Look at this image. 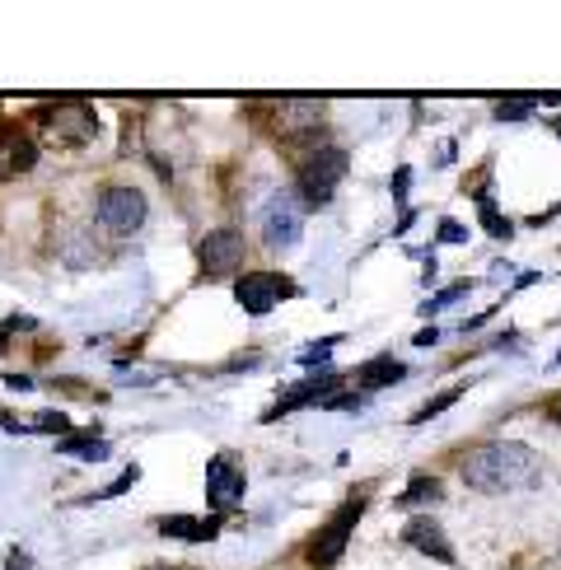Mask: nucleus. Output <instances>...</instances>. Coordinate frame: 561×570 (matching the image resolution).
Returning a JSON list of instances; mask_svg holds the SVG:
<instances>
[{
	"instance_id": "1",
	"label": "nucleus",
	"mask_w": 561,
	"mask_h": 570,
	"mask_svg": "<svg viewBox=\"0 0 561 570\" xmlns=\"http://www.w3.org/2000/svg\"><path fill=\"white\" fill-rule=\"evenodd\" d=\"M459 478H463V487H473L482 495H510V491H524L543 478V459L520 440H491L463 459Z\"/></svg>"
},
{
	"instance_id": "2",
	"label": "nucleus",
	"mask_w": 561,
	"mask_h": 570,
	"mask_svg": "<svg viewBox=\"0 0 561 570\" xmlns=\"http://www.w3.org/2000/svg\"><path fill=\"white\" fill-rule=\"evenodd\" d=\"M33 127L47 146H85V140L99 131V117L85 99H57L33 112Z\"/></svg>"
},
{
	"instance_id": "3",
	"label": "nucleus",
	"mask_w": 561,
	"mask_h": 570,
	"mask_svg": "<svg viewBox=\"0 0 561 570\" xmlns=\"http://www.w3.org/2000/svg\"><path fill=\"white\" fill-rule=\"evenodd\" d=\"M94 220H99L104 234L112 239H131V234L146 225V193L140 187H104L99 202H94Z\"/></svg>"
},
{
	"instance_id": "4",
	"label": "nucleus",
	"mask_w": 561,
	"mask_h": 570,
	"mask_svg": "<svg viewBox=\"0 0 561 570\" xmlns=\"http://www.w3.org/2000/svg\"><path fill=\"white\" fill-rule=\"evenodd\" d=\"M346 150H337V146H318L309 159H304V169H299V187L295 193L304 197V206H327L333 202V193L342 187V178H346Z\"/></svg>"
},
{
	"instance_id": "5",
	"label": "nucleus",
	"mask_w": 561,
	"mask_h": 570,
	"mask_svg": "<svg viewBox=\"0 0 561 570\" xmlns=\"http://www.w3.org/2000/svg\"><path fill=\"white\" fill-rule=\"evenodd\" d=\"M304 197L295 193V187H280V193H272L267 197V206H263V239H267V248H295L299 239H304Z\"/></svg>"
},
{
	"instance_id": "6",
	"label": "nucleus",
	"mask_w": 561,
	"mask_h": 570,
	"mask_svg": "<svg viewBox=\"0 0 561 570\" xmlns=\"http://www.w3.org/2000/svg\"><path fill=\"white\" fill-rule=\"evenodd\" d=\"M361 514H365V495H356V501H346L327 524L309 538V566L327 570V566H337L342 552H346V542H351V529L361 524Z\"/></svg>"
},
{
	"instance_id": "7",
	"label": "nucleus",
	"mask_w": 561,
	"mask_h": 570,
	"mask_svg": "<svg viewBox=\"0 0 561 570\" xmlns=\"http://www.w3.org/2000/svg\"><path fill=\"white\" fill-rule=\"evenodd\" d=\"M244 234L239 229H229V225H220V229H210L206 239L197 244V263H201V276L206 281H220V276H234L244 267Z\"/></svg>"
},
{
	"instance_id": "8",
	"label": "nucleus",
	"mask_w": 561,
	"mask_h": 570,
	"mask_svg": "<svg viewBox=\"0 0 561 570\" xmlns=\"http://www.w3.org/2000/svg\"><path fill=\"white\" fill-rule=\"evenodd\" d=\"M291 295H299V291H295V281L280 276V272H248V276H239V285H234V299H239L244 314H253V318L272 314V308Z\"/></svg>"
},
{
	"instance_id": "9",
	"label": "nucleus",
	"mask_w": 561,
	"mask_h": 570,
	"mask_svg": "<svg viewBox=\"0 0 561 570\" xmlns=\"http://www.w3.org/2000/svg\"><path fill=\"white\" fill-rule=\"evenodd\" d=\"M244 463L234 459V454H216L206 463V505L210 510H229V505H239L244 501Z\"/></svg>"
},
{
	"instance_id": "10",
	"label": "nucleus",
	"mask_w": 561,
	"mask_h": 570,
	"mask_svg": "<svg viewBox=\"0 0 561 570\" xmlns=\"http://www.w3.org/2000/svg\"><path fill=\"white\" fill-rule=\"evenodd\" d=\"M33 164H38V140L14 122H0V183L29 174Z\"/></svg>"
},
{
	"instance_id": "11",
	"label": "nucleus",
	"mask_w": 561,
	"mask_h": 570,
	"mask_svg": "<svg viewBox=\"0 0 561 570\" xmlns=\"http://www.w3.org/2000/svg\"><path fill=\"white\" fill-rule=\"evenodd\" d=\"M403 542H407V548H416L421 557L444 561V566H454V561H459V557H454V548H450V538H444V529L435 524L431 514H416L412 524L403 529Z\"/></svg>"
},
{
	"instance_id": "12",
	"label": "nucleus",
	"mask_w": 561,
	"mask_h": 570,
	"mask_svg": "<svg viewBox=\"0 0 561 570\" xmlns=\"http://www.w3.org/2000/svg\"><path fill=\"white\" fill-rule=\"evenodd\" d=\"M164 538H183V542H210L220 533V519H193V514H169L159 519Z\"/></svg>"
},
{
	"instance_id": "13",
	"label": "nucleus",
	"mask_w": 561,
	"mask_h": 570,
	"mask_svg": "<svg viewBox=\"0 0 561 570\" xmlns=\"http://www.w3.org/2000/svg\"><path fill=\"white\" fill-rule=\"evenodd\" d=\"M403 374H407V365H403V361H388V355H380V361H370V365L356 374V389H361V393H380V389L397 384Z\"/></svg>"
},
{
	"instance_id": "14",
	"label": "nucleus",
	"mask_w": 561,
	"mask_h": 570,
	"mask_svg": "<svg viewBox=\"0 0 561 570\" xmlns=\"http://www.w3.org/2000/svg\"><path fill=\"white\" fill-rule=\"evenodd\" d=\"M57 449H61V454H76V459H85V463H104V459H108V440H99V431L66 435Z\"/></svg>"
},
{
	"instance_id": "15",
	"label": "nucleus",
	"mask_w": 561,
	"mask_h": 570,
	"mask_svg": "<svg viewBox=\"0 0 561 570\" xmlns=\"http://www.w3.org/2000/svg\"><path fill=\"white\" fill-rule=\"evenodd\" d=\"M333 351H337V337H323V342H314V346H304L295 361H299L304 370H327V365H333Z\"/></svg>"
},
{
	"instance_id": "16",
	"label": "nucleus",
	"mask_w": 561,
	"mask_h": 570,
	"mask_svg": "<svg viewBox=\"0 0 561 570\" xmlns=\"http://www.w3.org/2000/svg\"><path fill=\"white\" fill-rule=\"evenodd\" d=\"M468 291H473V281H459V285H450V291H440V295H431L426 304H421V314H426V318H431V314H440V308H450L454 299H463Z\"/></svg>"
},
{
	"instance_id": "17",
	"label": "nucleus",
	"mask_w": 561,
	"mask_h": 570,
	"mask_svg": "<svg viewBox=\"0 0 561 570\" xmlns=\"http://www.w3.org/2000/svg\"><path fill=\"white\" fill-rule=\"evenodd\" d=\"M435 495H440V482L435 478H416L403 495H397V505H416V501H435Z\"/></svg>"
},
{
	"instance_id": "18",
	"label": "nucleus",
	"mask_w": 561,
	"mask_h": 570,
	"mask_svg": "<svg viewBox=\"0 0 561 570\" xmlns=\"http://www.w3.org/2000/svg\"><path fill=\"white\" fill-rule=\"evenodd\" d=\"M29 425H33V431H42V435H66L70 416L66 412H38V416H29Z\"/></svg>"
},
{
	"instance_id": "19",
	"label": "nucleus",
	"mask_w": 561,
	"mask_h": 570,
	"mask_svg": "<svg viewBox=\"0 0 561 570\" xmlns=\"http://www.w3.org/2000/svg\"><path fill=\"white\" fill-rule=\"evenodd\" d=\"M482 229L491 234V239H510V220L501 216V210L496 206H491L486 197H482Z\"/></svg>"
},
{
	"instance_id": "20",
	"label": "nucleus",
	"mask_w": 561,
	"mask_h": 570,
	"mask_svg": "<svg viewBox=\"0 0 561 570\" xmlns=\"http://www.w3.org/2000/svg\"><path fill=\"white\" fill-rule=\"evenodd\" d=\"M533 108H538V99L520 94V99H510V104H496V117H501V122H520V117H529Z\"/></svg>"
},
{
	"instance_id": "21",
	"label": "nucleus",
	"mask_w": 561,
	"mask_h": 570,
	"mask_svg": "<svg viewBox=\"0 0 561 570\" xmlns=\"http://www.w3.org/2000/svg\"><path fill=\"white\" fill-rule=\"evenodd\" d=\"M454 397H463V389H450V393H440L435 402H426V407H421V412L412 416V425H421V421H431V416H440L444 407H454Z\"/></svg>"
},
{
	"instance_id": "22",
	"label": "nucleus",
	"mask_w": 561,
	"mask_h": 570,
	"mask_svg": "<svg viewBox=\"0 0 561 570\" xmlns=\"http://www.w3.org/2000/svg\"><path fill=\"white\" fill-rule=\"evenodd\" d=\"M440 244H468V229L454 225V220H440V234H435Z\"/></svg>"
},
{
	"instance_id": "23",
	"label": "nucleus",
	"mask_w": 561,
	"mask_h": 570,
	"mask_svg": "<svg viewBox=\"0 0 561 570\" xmlns=\"http://www.w3.org/2000/svg\"><path fill=\"white\" fill-rule=\"evenodd\" d=\"M136 482H140V468H136V463H131V468H127V472H122V478H117V482H112V487H104V491H99V495H122V491H127V487H136Z\"/></svg>"
},
{
	"instance_id": "24",
	"label": "nucleus",
	"mask_w": 561,
	"mask_h": 570,
	"mask_svg": "<svg viewBox=\"0 0 561 570\" xmlns=\"http://www.w3.org/2000/svg\"><path fill=\"white\" fill-rule=\"evenodd\" d=\"M6 570H33V557H29V552H10Z\"/></svg>"
},
{
	"instance_id": "25",
	"label": "nucleus",
	"mask_w": 561,
	"mask_h": 570,
	"mask_svg": "<svg viewBox=\"0 0 561 570\" xmlns=\"http://www.w3.org/2000/svg\"><path fill=\"white\" fill-rule=\"evenodd\" d=\"M412 342H416V346H435V342H440V327H421Z\"/></svg>"
},
{
	"instance_id": "26",
	"label": "nucleus",
	"mask_w": 561,
	"mask_h": 570,
	"mask_svg": "<svg viewBox=\"0 0 561 570\" xmlns=\"http://www.w3.org/2000/svg\"><path fill=\"white\" fill-rule=\"evenodd\" d=\"M407 183H412V169H397V178H393V193L403 197V193H407Z\"/></svg>"
},
{
	"instance_id": "27",
	"label": "nucleus",
	"mask_w": 561,
	"mask_h": 570,
	"mask_svg": "<svg viewBox=\"0 0 561 570\" xmlns=\"http://www.w3.org/2000/svg\"><path fill=\"white\" fill-rule=\"evenodd\" d=\"M548 416H552V421L561 425V397H557V402H552V407H548Z\"/></svg>"
},
{
	"instance_id": "28",
	"label": "nucleus",
	"mask_w": 561,
	"mask_h": 570,
	"mask_svg": "<svg viewBox=\"0 0 561 570\" xmlns=\"http://www.w3.org/2000/svg\"><path fill=\"white\" fill-rule=\"evenodd\" d=\"M155 570H174V566H155Z\"/></svg>"
},
{
	"instance_id": "29",
	"label": "nucleus",
	"mask_w": 561,
	"mask_h": 570,
	"mask_svg": "<svg viewBox=\"0 0 561 570\" xmlns=\"http://www.w3.org/2000/svg\"><path fill=\"white\" fill-rule=\"evenodd\" d=\"M557 365H561V355H557Z\"/></svg>"
}]
</instances>
